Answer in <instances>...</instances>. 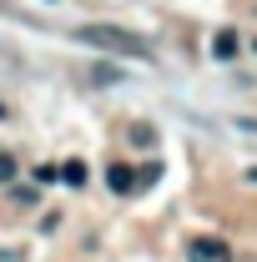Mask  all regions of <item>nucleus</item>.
I'll return each mask as SVG.
<instances>
[{
    "mask_svg": "<svg viewBox=\"0 0 257 262\" xmlns=\"http://www.w3.org/2000/svg\"><path fill=\"white\" fill-rule=\"evenodd\" d=\"M76 40L91 46V51H106V56L152 61V40H141L136 31H121V26H76Z\"/></svg>",
    "mask_w": 257,
    "mask_h": 262,
    "instance_id": "nucleus-1",
    "label": "nucleus"
},
{
    "mask_svg": "<svg viewBox=\"0 0 257 262\" xmlns=\"http://www.w3.org/2000/svg\"><path fill=\"white\" fill-rule=\"evenodd\" d=\"M187 257L192 262H232V247H227L222 237H192Z\"/></svg>",
    "mask_w": 257,
    "mask_h": 262,
    "instance_id": "nucleus-2",
    "label": "nucleus"
},
{
    "mask_svg": "<svg viewBox=\"0 0 257 262\" xmlns=\"http://www.w3.org/2000/svg\"><path fill=\"white\" fill-rule=\"evenodd\" d=\"M106 187H111L116 196H131L141 182H136V171H131V166H111V171H106Z\"/></svg>",
    "mask_w": 257,
    "mask_h": 262,
    "instance_id": "nucleus-3",
    "label": "nucleus"
},
{
    "mask_svg": "<svg viewBox=\"0 0 257 262\" xmlns=\"http://www.w3.org/2000/svg\"><path fill=\"white\" fill-rule=\"evenodd\" d=\"M212 56H217V61H232V56H237V31H217L212 35Z\"/></svg>",
    "mask_w": 257,
    "mask_h": 262,
    "instance_id": "nucleus-4",
    "label": "nucleus"
},
{
    "mask_svg": "<svg viewBox=\"0 0 257 262\" xmlns=\"http://www.w3.org/2000/svg\"><path fill=\"white\" fill-rule=\"evenodd\" d=\"M56 171H61V182H66V187H86V162H76V157H71V162H66V166H56Z\"/></svg>",
    "mask_w": 257,
    "mask_h": 262,
    "instance_id": "nucleus-5",
    "label": "nucleus"
},
{
    "mask_svg": "<svg viewBox=\"0 0 257 262\" xmlns=\"http://www.w3.org/2000/svg\"><path fill=\"white\" fill-rule=\"evenodd\" d=\"M10 177H15V157H10V151H0V182H10Z\"/></svg>",
    "mask_w": 257,
    "mask_h": 262,
    "instance_id": "nucleus-6",
    "label": "nucleus"
},
{
    "mask_svg": "<svg viewBox=\"0 0 257 262\" xmlns=\"http://www.w3.org/2000/svg\"><path fill=\"white\" fill-rule=\"evenodd\" d=\"M35 182H40V187H51V182H61V171H56V166H40V171H35Z\"/></svg>",
    "mask_w": 257,
    "mask_h": 262,
    "instance_id": "nucleus-7",
    "label": "nucleus"
},
{
    "mask_svg": "<svg viewBox=\"0 0 257 262\" xmlns=\"http://www.w3.org/2000/svg\"><path fill=\"white\" fill-rule=\"evenodd\" d=\"M0 116H5V106H0Z\"/></svg>",
    "mask_w": 257,
    "mask_h": 262,
    "instance_id": "nucleus-8",
    "label": "nucleus"
}]
</instances>
